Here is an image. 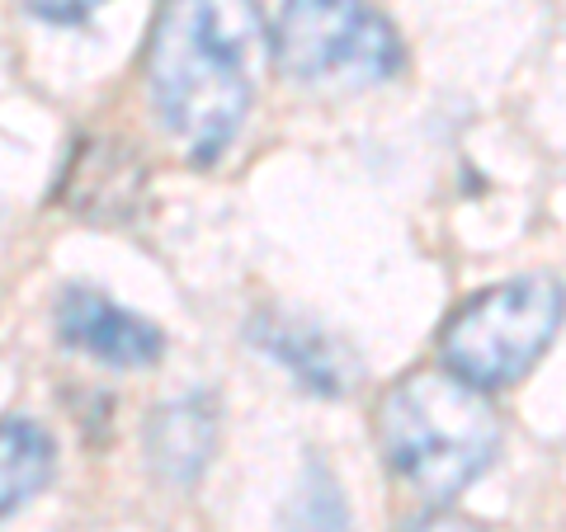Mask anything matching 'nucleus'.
<instances>
[{"label":"nucleus","instance_id":"nucleus-1","mask_svg":"<svg viewBox=\"0 0 566 532\" xmlns=\"http://www.w3.org/2000/svg\"><path fill=\"white\" fill-rule=\"evenodd\" d=\"M264 20L255 0H170L151 33V104L193 161H218L255 95Z\"/></svg>","mask_w":566,"mask_h":532},{"label":"nucleus","instance_id":"nucleus-8","mask_svg":"<svg viewBox=\"0 0 566 532\" xmlns=\"http://www.w3.org/2000/svg\"><path fill=\"white\" fill-rule=\"evenodd\" d=\"M52 476V438L29 419H0V519L29 504Z\"/></svg>","mask_w":566,"mask_h":532},{"label":"nucleus","instance_id":"nucleus-2","mask_svg":"<svg viewBox=\"0 0 566 532\" xmlns=\"http://www.w3.org/2000/svg\"><path fill=\"white\" fill-rule=\"evenodd\" d=\"M378 434L392 471L424 500H453L501 448L491 401L458 372H416L392 386L378 411Z\"/></svg>","mask_w":566,"mask_h":532},{"label":"nucleus","instance_id":"nucleus-3","mask_svg":"<svg viewBox=\"0 0 566 532\" xmlns=\"http://www.w3.org/2000/svg\"><path fill=\"white\" fill-rule=\"evenodd\" d=\"M566 292L553 278H515L482 297H472L463 311L444 326V368L472 386H505L520 382L543 359L562 326Z\"/></svg>","mask_w":566,"mask_h":532},{"label":"nucleus","instance_id":"nucleus-11","mask_svg":"<svg viewBox=\"0 0 566 532\" xmlns=\"http://www.w3.org/2000/svg\"><path fill=\"white\" fill-rule=\"evenodd\" d=\"M411 532H482L472 519H458V513H424Z\"/></svg>","mask_w":566,"mask_h":532},{"label":"nucleus","instance_id":"nucleus-7","mask_svg":"<svg viewBox=\"0 0 566 532\" xmlns=\"http://www.w3.org/2000/svg\"><path fill=\"white\" fill-rule=\"evenodd\" d=\"M147 453L166 481H193L212 453V411L193 396L161 405L147 429Z\"/></svg>","mask_w":566,"mask_h":532},{"label":"nucleus","instance_id":"nucleus-5","mask_svg":"<svg viewBox=\"0 0 566 532\" xmlns=\"http://www.w3.org/2000/svg\"><path fill=\"white\" fill-rule=\"evenodd\" d=\"M57 330L71 349L95 353L104 363L118 368H147L161 359V330L147 326L142 316H128L123 307H114L109 297H99L91 288H71L57 307Z\"/></svg>","mask_w":566,"mask_h":532},{"label":"nucleus","instance_id":"nucleus-9","mask_svg":"<svg viewBox=\"0 0 566 532\" xmlns=\"http://www.w3.org/2000/svg\"><path fill=\"white\" fill-rule=\"evenodd\" d=\"M283 532H349L345 494H340V486L331 481V471L307 467L289 513H283Z\"/></svg>","mask_w":566,"mask_h":532},{"label":"nucleus","instance_id":"nucleus-4","mask_svg":"<svg viewBox=\"0 0 566 532\" xmlns=\"http://www.w3.org/2000/svg\"><path fill=\"white\" fill-rule=\"evenodd\" d=\"M274 57L297 85H378L401 66L397 33L364 0H283Z\"/></svg>","mask_w":566,"mask_h":532},{"label":"nucleus","instance_id":"nucleus-6","mask_svg":"<svg viewBox=\"0 0 566 532\" xmlns=\"http://www.w3.org/2000/svg\"><path fill=\"white\" fill-rule=\"evenodd\" d=\"M251 334L264 353H274V359L307 386V392H322V396L349 392L354 359L335 340H326L322 330H312L303 321H283V316H260Z\"/></svg>","mask_w":566,"mask_h":532},{"label":"nucleus","instance_id":"nucleus-10","mask_svg":"<svg viewBox=\"0 0 566 532\" xmlns=\"http://www.w3.org/2000/svg\"><path fill=\"white\" fill-rule=\"evenodd\" d=\"M95 6H99V0H29V10L43 14V20H52V24H76Z\"/></svg>","mask_w":566,"mask_h":532}]
</instances>
